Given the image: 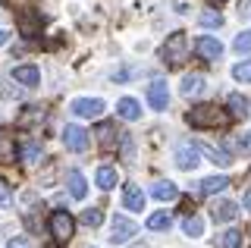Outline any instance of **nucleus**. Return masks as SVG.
<instances>
[{
  "label": "nucleus",
  "mask_w": 251,
  "mask_h": 248,
  "mask_svg": "<svg viewBox=\"0 0 251 248\" xmlns=\"http://www.w3.org/2000/svg\"><path fill=\"white\" fill-rule=\"evenodd\" d=\"M185 120L192 129H223L229 123V113H223L217 104H198L185 113Z\"/></svg>",
  "instance_id": "f257e3e1"
},
{
  "label": "nucleus",
  "mask_w": 251,
  "mask_h": 248,
  "mask_svg": "<svg viewBox=\"0 0 251 248\" xmlns=\"http://www.w3.org/2000/svg\"><path fill=\"white\" fill-rule=\"evenodd\" d=\"M160 57H163V63L173 66V69L182 66L185 57H188V38H185V32H173L167 38V44L160 48Z\"/></svg>",
  "instance_id": "f03ea898"
},
{
  "label": "nucleus",
  "mask_w": 251,
  "mask_h": 248,
  "mask_svg": "<svg viewBox=\"0 0 251 248\" xmlns=\"http://www.w3.org/2000/svg\"><path fill=\"white\" fill-rule=\"evenodd\" d=\"M73 232H75V220L66 211H53L50 214V236H53L57 245H66L69 239H73Z\"/></svg>",
  "instance_id": "7ed1b4c3"
},
{
  "label": "nucleus",
  "mask_w": 251,
  "mask_h": 248,
  "mask_svg": "<svg viewBox=\"0 0 251 248\" xmlns=\"http://www.w3.org/2000/svg\"><path fill=\"white\" fill-rule=\"evenodd\" d=\"M138 232L135 220H129V217H113V226H110V242L113 245H126L132 236Z\"/></svg>",
  "instance_id": "20e7f679"
},
{
  "label": "nucleus",
  "mask_w": 251,
  "mask_h": 248,
  "mask_svg": "<svg viewBox=\"0 0 251 248\" xmlns=\"http://www.w3.org/2000/svg\"><path fill=\"white\" fill-rule=\"evenodd\" d=\"M195 50H198V57L207 60V63H214V60L223 57V44H220V38H214V35H201L198 41H195Z\"/></svg>",
  "instance_id": "39448f33"
},
{
  "label": "nucleus",
  "mask_w": 251,
  "mask_h": 248,
  "mask_svg": "<svg viewBox=\"0 0 251 248\" xmlns=\"http://www.w3.org/2000/svg\"><path fill=\"white\" fill-rule=\"evenodd\" d=\"M63 145H66L69 151H75V154L88 151V132H85L82 126H66L63 129Z\"/></svg>",
  "instance_id": "423d86ee"
},
{
  "label": "nucleus",
  "mask_w": 251,
  "mask_h": 248,
  "mask_svg": "<svg viewBox=\"0 0 251 248\" xmlns=\"http://www.w3.org/2000/svg\"><path fill=\"white\" fill-rule=\"evenodd\" d=\"M198 164H201V151L195 148L192 142H182V145L176 148V167H179V170H195Z\"/></svg>",
  "instance_id": "0eeeda50"
},
{
  "label": "nucleus",
  "mask_w": 251,
  "mask_h": 248,
  "mask_svg": "<svg viewBox=\"0 0 251 248\" xmlns=\"http://www.w3.org/2000/svg\"><path fill=\"white\" fill-rule=\"evenodd\" d=\"M73 113L75 116H85V120H94V116L104 113V100H98V98H78V100H73Z\"/></svg>",
  "instance_id": "6e6552de"
},
{
  "label": "nucleus",
  "mask_w": 251,
  "mask_h": 248,
  "mask_svg": "<svg viewBox=\"0 0 251 248\" xmlns=\"http://www.w3.org/2000/svg\"><path fill=\"white\" fill-rule=\"evenodd\" d=\"M148 104L154 107V110H167V104H170V91H167V82H151L148 85Z\"/></svg>",
  "instance_id": "1a4fd4ad"
},
{
  "label": "nucleus",
  "mask_w": 251,
  "mask_h": 248,
  "mask_svg": "<svg viewBox=\"0 0 251 248\" xmlns=\"http://www.w3.org/2000/svg\"><path fill=\"white\" fill-rule=\"evenodd\" d=\"M13 79L19 82V85H25V88H35V85H41V69L31 66V63L16 66V69H13Z\"/></svg>",
  "instance_id": "9d476101"
},
{
  "label": "nucleus",
  "mask_w": 251,
  "mask_h": 248,
  "mask_svg": "<svg viewBox=\"0 0 251 248\" xmlns=\"http://www.w3.org/2000/svg\"><path fill=\"white\" fill-rule=\"evenodd\" d=\"M195 148H198V151L204 154V157H207V160H210V164H217V167H229V164H232V157H229V154H226L223 148H217V145H207V142H198V145H195Z\"/></svg>",
  "instance_id": "9b49d317"
},
{
  "label": "nucleus",
  "mask_w": 251,
  "mask_h": 248,
  "mask_svg": "<svg viewBox=\"0 0 251 248\" xmlns=\"http://www.w3.org/2000/svg\"><path fill=\"white\" fill-rule=\"evenodd\" d=\"M210 217H214V223H229L239 217V204H232V201H217L214 207H210Z\"/></svg>",
  "instance_id": "f8f14e48"
},
{
  "label": "nucleus",
  "mask_w": 251,
  "mask_h": 248,
  "mask_svg": "<svg viewBox=\"0 0 251 248\" xmlns=\"http://www.w3.org/2000/svg\"><path fill=\"white\" fill-rule=\"evenodd\" d=\"M66 185H69V195H73L75 201H82L85 195H88V182H85V176L78 173V170H69L66 173Z\"/></svg>",
  "instance_id": "ddd939ff"
},
{
  "label": "nucleus",
  "mask_w": 251,
  "mask_h": 248,
  "mask_svg": "<svg viewBox=\"0 0 251 248\" xmlns=\"http://www.w3.org/2000/svg\"><path fill=\"white\" fill-rule=\"evenodd\" d=\"M123 204H126V211H145V192H141L138 185H126Z\"/></svg>",
  "instance_id": "4468645a"
},
{
  "label": "nucleus",
  "mask_w": 251,
  "mask_h": 248,
  "mask_svg": "<svg viewBox=\"0 0 251 248\" xmlns=\"http://www.w3.org/2000/svg\"><path fill=\"white\" fill-rule=\"evenodd\" d=\"M226 104H229V113L235 116V120H248V116H251V100H248L245 95H239V91H235V95H229V100H226Z\"/></svg>",
  "instance_id": "2eb2a0df"
},
{
  "label": "nucleus",
  "mask_w": 251,
  "mask_h": 248,
  "mask_svg": "<svg viewBox=\"0 0 251 248\" xmlns=\"http://www.w3.org/2000/svg\"><path fill=\"white\" fill-rule=\"evenodd\" d=\"M151 195H154L157 201H173V198H179V185L170 182V179H160V182H154Z\"/></svg>",
  "instance_id": "dca6fc26"
},
{
  "label": "nucleus",
  "mask_w": 251,
  "mask_h": 248,
  "mask_svg": "<svg viewBox=\"0 0 251 248\" xmlns=\"http://www.w3.org/2000/svg\"><path fill=\"white\" fill-rule=\"evenodd\" d=\"M116 113H120L123 116V120H138V116H141V107H138V100L135 98H123L120 100V104H116Z\"/></svg>",
  "instance_id": "f3484780"
},
{
  "label": "nucleus",
  "mask_w": 251,
  "mask_h": 248,
  "mask_svg": "<svg viewBox=\"0 0 251 248\" xmlns=\"http://www.w3.org/2000/svg\"><path fill=\"white\" fill-rule=\"evenodd\" d=\"M170 226H173V214H167V211H157V214L148 217V229L151 232H163Z\"/></svg>",
  "instance_id": "a211bd4d"
},
{
  "label": "nucleus",
  "mask_w": 251,
  "mask_h": 248,
  "mask_svg": "<svg viewBox=\"0 0 251 248\" xmlns=\"http://www.w3.org/2000/svg\"><path fill=\"white\" fill-rule=\"evenodd\" d=\"M214 245L217 248H242V232L239 229H226V232H220L214 239Z\"/></svg>",
  "instance_id": "6ab92c4d"
},
{
  "label": "nucleus",
  "mask_w": 251,
  "mask_h": 248,
  "mask_svg": "<svg viewBox=\"0 0 251 248\" xmlns=\"http://www.w3.org/2000/svg\"><path fill=\"white\" fill-rule=\"evenodd\" d=\"M201 88H204V75H185L182 79V98H195V95H201Z\"/></svg>",
  "instance_id": "aec40b11"
},
{
  "label": "nucleus",
  "mask_w": 251,
  "mask_h": 248,
  "mask_svg": "<svg viewBox=\"0 0 251 248\" xmlns=\"http://www.w3.org/2000/svg\"><path fill=\"white\" fill-rule=\"evenodd\" d=\"M223 189H229V179H226V176H207V179L201 182L204 195H217V192H223Z\"/></svg>",
  "instance_id": "412c9836"
},
{
  "label": "nucleus",
  "mask_w": 251,
  "mask_h": 248,
  "mask_svg": "<svg viewBox=\"0 0 251 248\" xmlns=\"http://www.w3.org/2000/svg\"><path fill=\"white\" fill-rule=\"evenodd\" d=\"M116 138H120V132H116L113 123H100V126H98V142L104 145V148H113Z\"/></svg>",
  "instance_id": "4be33fe9"
},
{
  "label": "nucleus",
  "mask_w": 251,
  "mask_h": 248,
  "mask_svg": "<svg viewBox=\"0 0 251 248\" xmlns=\"http://www.w3.org/2000/svg\"><path fill=\"white\" fill-rule=\"evenodd\" d=\"M116 179H120V176H116V170H113V167H107V164H104V167H98V185H100L104 192H107V189H113Z\"/></svg>",
  "instance_id": "5701e85b"
},
{
  "label": "nucleus",
  "mask_w": 251,
  "mask_h": 248,
  "mask_svg": "<svg viewBox=\"0 0 251 248\" xmlns=\"http://www.w3.org/2000/svg\"><path fill=\"white\" fill-rule=\"evenodd\" d=\"M182 229H185V236L198 239L201 232H204V223H201V217H198V214H188L185 220H182Z\"/></svg>",
  "instance_id": "b1692460"
},
{
  "label": "nucleus",
  "mask_w": 251,
  "mask_h": 248,
  "mask_svg": "<svg viewBox=\"0 0 251 248\" xmlns=\"http://www.w3.org/2000/svg\"><path fill=\"white\" fill-rule=\"evenodd\" d=\"M198 22H201L204 28H220V25H223V16H220L217 10H204L201 16H198Z\"/></svg>",
  "instance_id": "393cba45"
},
{
  "label": "nucleus",
  "mask_w": 251,
  "mask_h": 248,
  "mask_svg": "<svg viewBox=\"0 0 251 248\" xmlns=\"http://www.w3.org/2000/svg\"><path fill=\"white\" fill-rule=\"evenodd\" d=\"M232 79L235 82H251V60H242V63L232 66Z\"/></svg>",
  "instance_id": "a878e982"
},
{
  "label": "nucleus",
  "mask_w": 251,
  "mask_h": 248,
  "mask_svg": "<svg viewBox=\"0 0 251 248\" xmlns=\"http://www.w3.org/2000/svg\"><path fill=\"white\" fill-rule=\"evenodd\" d=\"M82 223H85V226H91V229H98L100 223H104V214H100L98 207H88V211L82 214Z\"/></svg>",
  "instance_id": "bb28decb"
},
{
  "label": "nucleus",
  "mask_w": 251,
  "mask_h": 248,
  "mask_svg": "<svg viewBox=\"0 0 251 248\" xmlns=\"http://www.w3.org/2000/svg\"><path fill=\"white\" fill-rule=\"evenodd\" d=\"M232 48H235V53H251V32H242V35H235Z\"/></svg>",
  "instance_id": "cd10ccee"
},
{
  "label": "nucleus",
  "mask_w": 251,
  "mask_h": 248,
  "mask_svg": "<svg viewBox=\"0 0 251 248\" xmlns=\"http://www.w3.org/2000/svg\"><path fill=\"white\" fill-rule=\"evenodd\" d=\"M38 154H41V145H38V142H22V151H19L22 160H35Z\"/></svg>",
  "instance_id": "c85d7f7f"
},
{
  "label": "nucleus",
  "mask_w": 251,
  "mask_h": 248,
  "mask_svg": "<svg viewBox=\"0 0 251 248\" xmlns=\"http://www.w3.org/2000/svg\"><path fill=\"white\" fill-rule=\"evenodd\" d=\"M10 204H13V192H10V185L0 182V207H10Z\"/></svg>",
  "instance_id": "c756f323"
},
{
  "label": "nucleus",
  "mask_w": 251,
  "mask_h": 248,
  "mask_svg": "<svg viewBox=\"0 0 251 248\" xmlns=\"http://www.w3.org/2000/svg\"><path fill=\"white\" fill-rule=\"evenodd\" d=\"M239 151L242 154H251V129H248L245 135H239Z\"/></svg>",
  "instance_id": "7c9ffc66"
},
{
  "label": "nucleus",
  "mask_w": 251,
  "mask_h": 248,
  "mask_svg": "<svg viewBox=\"0 0 251 248\" xmlns=\"http://www.w3.org/2000/svg\"><path fill=\"white\" fill-rule=\"evenodd\" d=\"M6 248H31V242L25 236H16V239H10V242H6Z\"/></svg>",
  "instance_id": "2f4dec72"
},
{
  "label": "nucleus",
  "mask_w": 251,
  "mask_h": 248,
  "mask_svg": "<svg viewBox=\"0 0 251 248\" xmlns=\"http://www.w3.org/2000/svg\"><path fill=\"white\" fill-rule=\"evenodd\" d=\"M239 16H251V0H239Z\"/></svg>",
  "instance_id": "473e14b6"
},
{
  "label": "nucleus",
  "mask_w": 251,
  "mask_h": 248,
  "mask_svg": "<svg viewBox=\"0 0 251 248\" xmlns=\"http://www.w3.org/2000/svg\"><path fill=\"white\" fill-rule=\"evenodd\" d=\"M242 204H245V207H248V211H251V189L245 192V198H242Z\"/></svg>",
  "instance_id": "72a5a7b5"
},
{
  "label": "nucleus",
  "mask_w": 251,
  "mask_h": 248,
  "mask_svg": "<svg viewBox=\"0 0 251 248\" xmlns=\"http://www.w3.org/2000/svg\"><path fill=\"white\" fill-rule=\"evenodd\" d=\"M3 44H6V32H3V28H0V48H3Z\"/></svg>",
  "instance_id": "f704fd0d"
},
{
  "label": "nucleus",
  "mask_w": 251,
  "mask_h": 248,
  "mask_svg": "<svg viewBox=\"0 0 251 248\" xmlns=\"http://www.w3.org/2000/svg\"><path fill=\"white\" fill-rule=\"evenodd\" d=\"M214 3H223V0H214Z\"/></svg>",
  "instance_id": "c9c22d12"
}]
</instances>
